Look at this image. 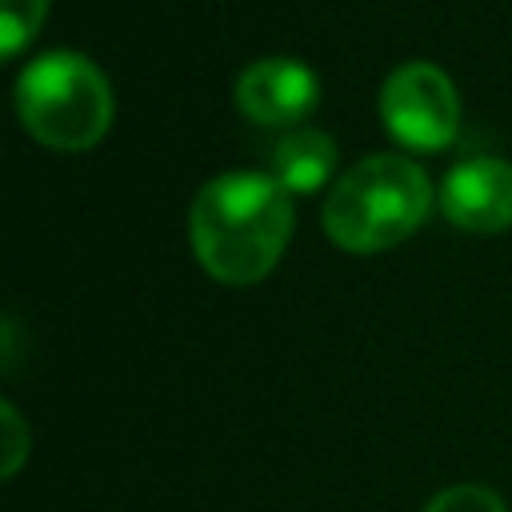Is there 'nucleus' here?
Listing matches in <instances>:
<instances>
[{
    "label": "nucleus",
    "mask_w": 512,
    "mask_h": 512,
    "mask_svg": "<svg viewBox=\"0 0 512 512\" xmlns=\"http://www.w3.org/2000/svg\"><path fill=\"white\" fill-rule=\"evenodd\" d=\"M48 12V0H0V32H4V56L24 52V44L40 32Z\"/></svg>",
    "instance_id": "obj_8"
},
{
    "label": "nucleus",
    "mask_w": 512,
    "mask_h": 512,
    "mask_svg": "<svg viewBox=\"0 0 512 512\" xmlns=\"http://www.w3.org/2000/svg\"><path fill=\"white\" fill-rule=\"evenodd\" d=\"M16 116L24 132L52 152H88L112 124V88L80 52H44L16 80Z\"/></svg>",
    "instance_id": "obj_3"
},
{
    "label": "nucleus",
    "mask_w": 512,
    "mask_h": 512,
    "mask_svg": "<svg viewBox=\"0 0 512 512\" xmlns=\"http://www.w3.org/2000/svg\"><path fill=\"white\" fill-rule=\"evenodd\" d=\"M320 100V80L308 64L288 56H264L236 76V108L264 128L300 124Z\"/></svg>",
    "instance_id": "obj_6"
},
{
    "label": "nucleus",
    "mask_w": 512,
    "mask_h": 512,
    "mask_svg": "<svg viewBox=\"0 0 512 512\" xmlns=\"http://www.w3.org/2000/svg\"><path fill=\"white\" fill-rule=\"evenodd\" d=\"M432 208L424 168L396 152H376L332 180L324 196V232L340 252H384L408 240Z\"/></svg>",
    "instance_id": "obj_2"
},
{
    "label": "nucleus",
    "mask_w": 512,
    "mask_h": 512,
    "mask_svg": "<svg viewBox=\"0 0 512 512\" xmlns=\"http://www.w3.org/2000/svg\"><path fill=\"white\" fill-rule=\"evenodd\" d=\"M440 212L464 232L512 228V164L500 156H468L440 184Z\"/></svg>",
    "instance_id": "obj_5"
},
{
    "label": "nucleus",
    "mask_w": 512,
    "mask_h": 512,
    "mask_svg": "<svg viewBox=\"0 0 512 512\" xmlns=\"http://www.w3.org/2000/svg\"><path fill=\"white\" fill-rule=\"evenodd\" d=\"M336 164H340V148L320 128H292L272 148V176L292 196L320 192L336 176Z\"/></svg>",
    "instance_id": "obj_7"
},
{
    "label": "nucleus",
    "mask_w": 512,
    "mask_h": 512,
    "mask_svg": "<svg viewBox=\"0 0 512 512\" xmlns=\"http://www.w3.org/2000/svg\"><path fill=\"white\" fill-rule=\"evenodd\" d=\"M292 224V192L264 172L212 176L188 208V240L200 268L232 288H248L280 264Z\"/></svg>",
    "instance_id": "obj_1"
},
{
    "label": "nucleus",
    "mask_w": 512,
    "mask_h": 512,
    "mask_svg": "<svg viewBox=\"0 0 512 512\" xmlns=\"http://www.w3.org/2000/svg\"><path fill=\"white\" fill-rule=\"evenodd\" d=\"M380 120L404 148L440 152L456 136L460 96L448 72H440L428 60H408L380 88Z\"/></svg>",
    "instance_id": "obj_4"
},
{
    "label": "nucleus",
    "mask_w": 512,
    "mask_h": 512,
    "mask_svg": "<svg viewBox=\"0 0 512 512\" xmlns=\"http://www.w3.org/2000/svg\"><path fill=\"white\" fill-rule=\"evenodd\" d=\"M0 416H4V440H8V452H4V480H12L24 464V452H28V432H24V420L12 404H0Z\"/></svg>",
    "instance_id": "obj_10"
},
{
    "label": "nucleus",
    "mask_w": 512,
    "mask_h": 512,
    "mask_svg": "<svg viewBox=\"0 0 512 512\" xmlns=\"http://www.w3.org/2000/svg\"><path fill=\"white\" fill-rule=\"evenodd\" d=\"M424 512H508V504L484 484H452L436 492L424 504Z\"/></svg>",
    "instance_id": "obj_9"
}]
</instances>
